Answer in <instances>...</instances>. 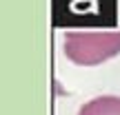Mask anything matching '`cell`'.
Segmentation results:
<instances>
[{"instance_id":"6da1fadb","label":"cell","mask_w":120,"mask_h":115,"mask_svg":"<svg viewBox=\"0 0 120 115\" xmlns=\"http://www.w3.org/2000/svg\"><path fill=\"white\" fill-rule=\"evenodd\" d=\"M64 53L71 62L94 66L120 53V31H73L64 38Z\"/></svg>"},{"instance_id":"7a4b0ae2","label":"cell","mask_w":120,"mask_h":115,"mask_svg":"<svg viewBox=\"0 0 120 115\" xmlns=\"http://www.w3.org/2000/svg\"><path fill=\"white\" fill-rule=\"evenodd\" d=\"M78 115H120V98L118 95H102L82 104Z\"/></svg>"}]
</instances>
